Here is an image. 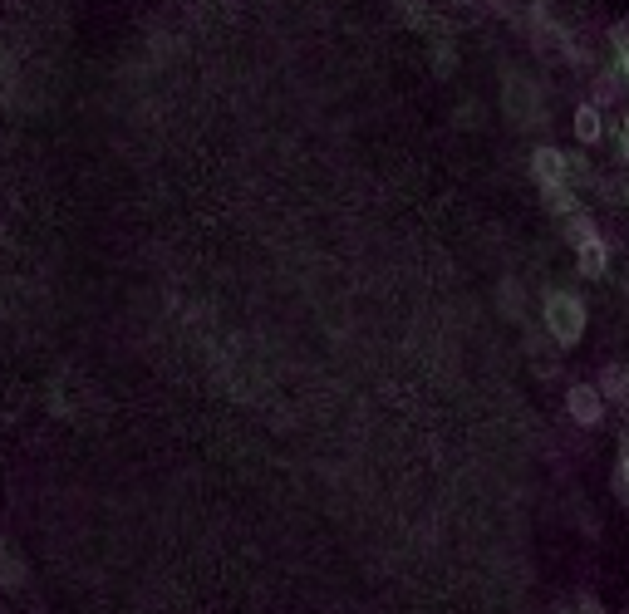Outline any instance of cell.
<instances>
[{
	"label": "cell",
	"mask_w": 629,
	"mask_h": 614,
	"mask_svg": "<svg viewBox=\"0 0 629 614\" xmlns=\"http://www.w3.org/2000/svg\"><path fill=\"white\" fill-rule=\"evenodd\" d=\"M428 64H433L438 79H453V74H458V50H453L448 40H438V45L428 50Z\"/></svg>",
	"instance_id": "11"
},
{
	"label": "cell",
	"mask_w": 629,
	"mask_h": 614,
	"mask_svg": "<svg viewBox=\"0 0 629 614\" xmlns=\"http://www.w3.org/2000/svg\"><path fill=\"white\" fill-rule=\"evenodd\" d=\"M625 379H629V364H625Z\"/></svg>",
	"instance_id": "20"
},
{
	"label": "cell",
	"mask_w": 629,
	"mask_h": 614,
	"mask_svg": "<svg viewBox=\"0 0 629 614\" xmlns=\"http://www.w3.org/2000/svg\"><path fill=\"white\" fill-rule=\"evenodd\" d=\"M575 610H580V614H605V605H600L595 595H580V605H575Z\"/></svg>",
	"instance_id": "15"
},
{
	"label": "cell",
	"mask_w": 629,
	"mask_h": 614,
	"mask_svg": "<svg viewBox=\"0 0 629 614\" xmlns=\"http://www.w3.org/2000/svg\"><path fill=\"white\" fill-rule=\"evenodd\" d=\"M556 614H580V610H556Z\"/></svg>",
	"instance_id": "19"
},
{
	"label": "cell",
	"mask_w": 629,
	"mask_h": 614,
	"mask_svg": "<svg viewBox=\"0 0 629 614\" xmlns=\"http://www.w3.org/2000/svg\"><path fill=\"white\" fill-rule=\"evenodd\" d=\"M541 202H546L556 217H575V212H580V192H575L571 182H561V187H541Z\"/></svg>",
	"instance_id": "8"
},
{
	"label": "cell",
	"mask_w": 629,
	"mask_h": 614,
	"mask_svg": "<svg viewBox=\"0 0 629 614\" xmlns=\"http://www.w3.org/2000/svg\"><path fill=\"white\" fill-rule=\"evenodd\" d=\"M610 55H615V69H629V20L610 25Z\"/></svg>",
	"instance_id": "13"
},
{
	"label": "cell",
	"mask_w": 629,
	"mask_h": 614,
	"mask_svg": "<svg viewBox=\"0 0 629 614\" xmlns=\"http://www.w3.org/2000/svg\"><path fill=\"white\" fill-rule=\"evenodd\" d=\"M595 389L605 403H629V379H625V364H605L600 369V379H595Z\"/></svg>",
	"instance_id": "7"
},
{
	"label": "cell",
	"mask_w": 629,
	"mask_h": 614,
	"mask_svg": "<svg viewBox=\"0 0 629 614\" xmlns=\"http://www.w3.org/2000/svg\"><path fill=\"white\" fill-rule=\"evenodd\" d=\"M521 295H526V290H521L516 280H502V285H497V310H502L507 320H521V315H526V305H521Z\"/></svg>",
	"instance_id": "9"
},
{
	"label": "cell",
	"mask_w": 629,
	"mask_h": 614,
	"mask_svg": "<svg viewBox=\"0 0 629 614\" xmlns=\"http://www.w3.org/2000/svg\"><path fill=\"white\" fill-rule=\"evenodd\" d=\"M620 477L629 482V438H625V447H620Z\"/></svg>",
	"instance_id": "17"
},
{
	"label": "cell",
	"mask_w": 629,
	"mask_h": 614,
	"mask_svg": "<svg viewBox=\"0 0 629 614\" xmlns=\"http://www.w3.org/2000/svg\"><path fill=\"white\" fill-rule=\"evenodd\" d=\"M0 585L5 590H15V585H25V560L15 556L5 541H0Z\"/></svg>",
	"instance_id": "10"
},
{
	"label": "cell",
	"mask_w": 629,
	"mask_h": 614,
	"mask_svg": "<svg viewBox=\"0 0 629 614\" xmlns=\"http://www.w3.org/2000/svg\"><path fill=\"white\" fill-rule=\"evenodd\" d=\"M566 413H571V423L580 428H600L605 423V398L595 384H571L566 389Z\"/></svg>",
	"instance_id": "3"
},
{
	"label": "cell",
	"mask_w": 629,
	"mask_h": 614,
	"mask_svg": "<svg viewBox=\"0 0 629 614\" xmlns=\"http://www.w3.org/2000/svg\"><path fill=\"white\" fill-rule=\"evenodd\" d=\"M625 202H629V187H625Z\"/></svg>",
	"instance_id": "21"
},
{
	"label": "cell",
	"mask_w": 629,
	"mask_h": 614,
	"mask_svg": "<svg viewBox=\"0 0 629 614\" xmlns=\"http://www.w3.org/2000/svg\"><path fill=\"white\" fill-rule=\"evenodd\" d=\"M566 172H571V187H585L590 182V158L585 153H566Z\"/></svg>",
	"instance_id": "14"
},
{
	"label": "cell",
	"mask_w": 629,
	"mask_h": 614,
	"mask_svg": "<svg viewBox=\"0 0 629 614\" xmlns=\"http://www.w3.org/2000/svg\"><path fill=\"white\" fill-rule=\"evenodd\" d=\"M620 614H629V610H620Z\"/></svg>",
	"instance_id": "22"
},
{
	"label": "cell",
	"mask_w": 629,
	"mask_h": 614,
	"mask_svg": "<svg viewBox=\"0 0 629 614\" xmlns=\"http://www.w3.org/2000/svg\"><path fill=\"white\" fill-rule=\"evenodd\" d=\"M531 182H536V187H561V182H571L566 153L551 148V143H536V148H531Z\"/></svg>",
	"instance_id": "4"
},
{
	"label": "cell",
	"mask_w": 629,
	"mask_h": 614,
	"mask_svg": "<svg viewBox=\"0 0 629 614\" xmlns=\"http://www.w3.org/2000/svg\"><path fill=\"white\" fill-rule=\"evenodd\" d=\"M458 123H462V128H467V123H477V104H472V99L458 109Z\"/></svg>",
	"instance_id": "16"
},
{
	"label": "cell",
	"mask_w": 629,
	"mask_h": 614,
	"mask_svg": "<svg viewBox=\"0 0 629 614\" xmlns=\"http://www.w3.org/2000/svg\"><path fill=\"white\" fill-rule=\"evenodd\" d=\"M620 138H629V99H625V123H620Z\"/></svg>",
	"instance_id": "18"
},
{
	"label": "cell",
	"mask_w": 629,
	"mask_h": 614,
	"mask_svg": "<svg viewBox=\"0 0 629 614\" xmlns=\"http://www.w3.org/2000/svg\"><path fill=\"white\" fill-rule=\"evenodd\" d=\"M595 236H600V226L590 222V212L566 217V241H571V251H575V246H585V241H595Z\"/></svg>",
	"instance_id": "12"
},
{
	"label": "cell",
	"mask_w": 629,
	"mask_h": 614,
	"mask_svg": "<svg viewBox=\"0 0 629 614\" xmlns=\"http://www.w3.org/2000/svg\"><path fill=\"white\" fill-rule=\"evenodd\" d=\"M571 128H575V143H585V148H595L600 143V133H605V118H600V109L595 104H580L571 118Z\"/></svg>",
	"instance_id": "6"
},
{
	"label": "cell",
	"mask_w": 629,
	"mask_h": 614,
	"mask_svg": "<svg viewBox=\"0 0 629 614\" xmlns=\"http://www.w3.org/2000/svg\"><path fill=\"white\" fill-rule=\"evenodd\" d=\"M575 276H585V280H605V276H610V246H605V236H595V241L575 246Z\"/></svg>",
	"instance_id": "5"
},
{
	"label": "cell",
	"mask_w": 629,
	"mask_h": 614,
	"mask_svg": "<svg viewBox=\"0 0 629 614\" xmlns=\"http://www.w3.org/2000/svg\"><path fill=\"white\" fill-rule=\"evenodd\" d=\"M502 109H507V118H512L516 128H531V123L546 118L541 89H536L526 74H507V79H502Z\"/></svg>",
	"instance_id": "2"
},
{
	"label": "cell",
	"mask_w": 629,
	"mask_h": 614,
	"mask_svg": "<svg viewBox=\"0 0 629 614\" xmlns=\"http://www.w3.org/2000/svg\"><path fill=\"white\" fill-rule=\"evenodd\" d=\"M541 320H546V335L556 339L561 349H575L585 339V325H590V310L575 290H546L541 295Z\"/></svg>",
	"instance_id": "1"
}]
</instances>
